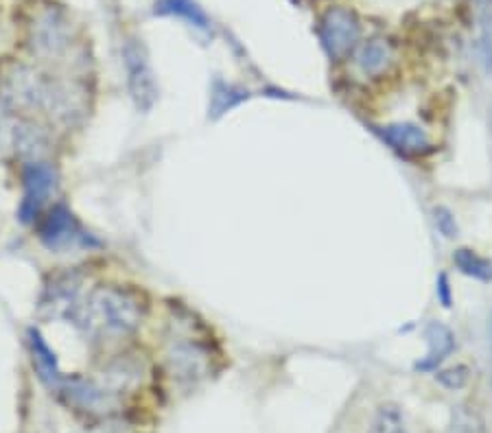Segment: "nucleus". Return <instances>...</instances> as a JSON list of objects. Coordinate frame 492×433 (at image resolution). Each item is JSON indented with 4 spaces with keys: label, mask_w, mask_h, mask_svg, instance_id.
<instances>
[{
    "label": "nucleus",
    "mask_w": 492,
    "mask_h": 433,
    "mask_svg": "<svg viewBox=\"0 0 492 433\" xmlns=\"http://www.w3.org/2000/svg\"><path fill=\"white\" fill-rule=\"evenodd\" d=\"M361 38V22L348 7H330L320 20V42L330 59H344Z\"/></svg>",
    "instance_id": "nucleus-2"
},
{
    "label": "nucleus",
    "mask_w": 492,
    "mask_h": 433,
    "mask_svg": "<svg viewBox=\"0 0 492 433\" xmlns=\"http://www.w3.org/2000/svg\"><path fill=\"white\" fill-rule=\"evenodd\" d=\"M145 306L134 291L108 287L99 289L90 300V326L101 333L125 337L143 324Z\"/></svg>",
    "instance_id": "nucleus-1"
},
{
    "label": "nucleus",
    "mask_w": 492,
    "mask_h": 433,
    "mask_svg": "<svg viewBox=\"0 0 492 433\" xmlns=\"http://www.w3.org/2000/svg\"><path fill=\"white\" fill-rule=\"evenodd\" d=\"M31 346H33V355L35 361H38L40 372H42V379L47 381L51 387H59L62 385V375H59L57 367V359H55V352L48 349L47 341L40 337V333L31 331Z\"/></svg>",
    "instance_id": "nucleus-14"
},
{
    "label": "nucleus",
    "mask_w": 492,
    "mask_h": 433,
    "mask_svg": "<svg viewBox=\"0 0 492 433\" xmlns=\"http://www.w3.org/2000/svg\"><path fill=\"white\" fill-rule=\"evenodd\" d=\"M435 298H438L442 309L453 306V289H451V278L446 271H440L438 278H435Z\"/></svg>",
    "instance_id": "nucleus-18"
},
{
    "label": "nucleus",
    "mask_w": 492,
    "mask_h": 433,
    "mask_svg": "<svg viewBox=\"0 0 492 433\" xmlns=\"http://www.w3.org/2000/svg\"><path fill=\"white\" fill-rule=\"evenodd\" d=\"M490 333H492V322H490Z\"/></svg>",
    "instance_id": "nucleus-19"
},
{
    "label": "nucleus",
    "mask_w": 492,
    "mask_h": 433,
    "mask_svg": "<svg viewBox=\"0 0 492 433\" xmlns=\"http://www.w3.org/2000/svg\"><path fill=\"white\" fill-rule=\"evenodd\" d=\"M40 239L48 245V248H64V245L73 243H90V236H85L82 225L77 224L73 213L64 206L51 210V215L44 219L40 225Z\"/></svg>",
    "instance_id": "nucleus-5"
},
{
    "label": "nucleus",
    "mask_w": 492,
    "mask_h": 433,
    "mask_svg": "<svg viewBox=\"0 0 492 433\" xmlns=\"http://www.w3.org/2000/svg\"><path fill=\"white\" fill-rule=\"evenodd\" d=\"M453 263L460 274L479 280V283H492V261L477 254L475 250L458 248L453 254Z\"/></svg>",
    "instance_id": "nucleus-12"
},
{
    "label": "nucleus",
    "mask_w": 492,
    "mask_h": 433,
    "mask_svg": "<svg viewBox=\"0 0 492 433\" xmlns=\"http://www.w3.org/2000/svg\"><path fill=\"white\" fill-rule=\"evenodd\" d=\"M426 340V355L420 361H416V372H435L438 367L453 355L455 350V335L442 322H429L425 326Z\"/></svg>",
    "instance_id": "nucleus-7"
},
{
    "label": "nucleus",
    "mask_w": 492,
    "mask_h": 433,
    "mask_svg": "<svg viewBox=\"0 0 492 433\" xmlns=\"http://www.w3.org/2000/svg\"><path fill=\"white\" fill-rule=\"evenodd\" d=\"M405 414L399 402H381L374 410L368 433H405Z\"/></svg>",
    "instance_id": "nucleus-13"
},
{
    "label": "nucleus",
    "mask_w": 492,
    "mask_h": 433,
    "mask_svg": "<svg viewBox=\"0 0 492 433\" xmlns=\"http://www.w3.org/2000/svg\"><path fill=\"white\" fill-rule=\"evenodd\" d=\"M248 99H250L248 90L217 79L213 85V93H210V119L224 117L225 112H230V110H234L237 105H241Z\"/></svg>",
    "instance_id": "nucleus-11"
},
{
    "label": "nucleus",
    "mask_w": 492,
    "mask_h": 433,
    "mask_svg": "<svg viewBox=\"0 0 492 433\" xmlns=\"http://www.w3.org/2000/svg\"><path fill=\"white\" fill-rule=\"evenodd\" d=\"M376 134L381 136L385 145L399 151L400 155H423L431 149V138L420 125L409 123H390L383 128H376Z\"/></svg>",
    "instance_id": "nucleus-6"
},
{
    "label": "nucleus",
    "mask_w": 492,
    "mask_h": 433,
    "mask_svg": "<svg viewBox=\"0 0 492 433\" xmlns=\"http://www.w3.org/2000/svg\"><path fill=\"white\" fill-rule=\"evenodd\" d=\"M477 3H481V0H477Z\"/></svg>",
    "instance_id": "nucleus-20"
},
{
    "label": "nucleus",
    "mask_w": 492,
    "mask_h": 433,
    "mask_svg": "<svg viewBox=\"0 0 492 433\" xmlns=\"http://www.w3.org/2000/svg\"><path fill=\"white\" fill-rule=\"evenodd\" d=\"M123 57L134 103H136L140 112H147V110L154 108L155 99H158V84H155L154 70L149 66L147 53H145L143 44H138L136 40H127L123 47Z\"/></svg>",
    "instance_id": "nucleus-3"
},
{
    "label": "nucleus",
    "mask_w": 492,
    "mask_h": 433,
    "mask_svg": "<svg viewBox=\"0 0 492 433\" xmlns=\"http://www.w3.org/2000/svg\"><path fill=\"white\" fill-rule=\"evenodd\" d=\"M391 59H394V53H391L388 40L373 38L356 50L355 64L364 77H381L391 66Z\"/></svg>",
    "instance_id": "nucleus-8"
},
{
    "label": "nucleus",
    "mask_w": 492,
    "mask_h": 433,
    "mask_svg": "<svg viewBox=\"0 0 492 433\" xmlns=\"http://www.w3.org/2000/svg\"><path fill=\"white\" fill-rule=\"evenodd\" d=\"M55 186V171L44 163H33L24 169V198L20 204V219L31 224L42 210L44 199Z\"/></svg>",
    "instance_id": "nucleus-4"
},
{
    "label": "nucleus",
    "mask_w": 492,
    "mask_h": 433,
    "mask_svg": "<svg viewBox=\"0 0 492 433\" xmlns=\"http://www.w3.org/2000/svg\"><path fill=\"white\" fill-rule=\"evenodd\" d=\"M470 379V370L466 366H451V367H438L435 370V384H440L444 390H461L466 387Z\"/></svg>",
    "instance_id": "nucleus-16"
},
{
    "label": "nucleus",
    "mask_w": 492,
    "mask_h": 433,
    "mask_svg": "<svg viewBox=\"0 0 492 433\" xmlns=\"http://www.w3.org/2000/svg\"><path fill=\"white\" fill-rule=\"evenodd\" d=\"M451 433H486L484 420L470 407L458 405L451 414Z\"/></svg>",
    "instance_id": "nucleus-15"
},
{
    "label": "nucleus",
    "mask_w": 492,
    "mask_h": 433,
    "mask_svg": "<svg viewBox=\"0 0 492 433\" xmlns=\"http://www.w3.org/2000/svg\"><path fill=\"white\" fill-rule=\"evenodd\" d=\"M434 224H435V230L444 236V239H455L460 233L458 228V219H455L453 210L446 208V206H435L434 208Z\"/></svg>",
    "instance_id": "nucleus-17"
},
{
    "label": "nucleus",
    "mask_w": 492,
    "mask_h": 433,
    "mask_svg": "<svg viewBox=\"0 0 492 433\" xmlns=\"http://www.w3.org/2000/svg\"><path fill=\"white\" fill-rule=\"evenodd\" d=\"M155 16H175L184 18L187 22L193 24V27L202 29V31H208L210 20L204 13V9L199 7L195 0H158L154 7Z\"/></svg>",
    "instance_id": "nucleus-9"
},
{
    "label": "nucleus",
    "mask_w": 492,
    "mask_h": 433,
    "mask_svg": "<svg viewBox=\"0 0 492 433\" xmlns=\"http://www.w3.org/2000/svg\"><path fill=\"white\" fill-rule=\"evenodd\" d=\"M206 352L195 344H178L171 350L169 361L173 366V372H178L180 376H199L206 367Z\"/></svg>",
    "instance_id": "nucleus-10"
}]
</instances>
